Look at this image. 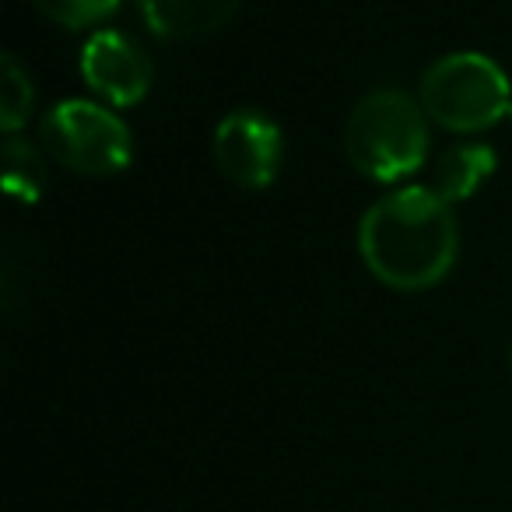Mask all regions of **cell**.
I'll list each match as a JSON object with an SVG mask.
<instances>
[{"label": "cell", "instance_id": "cell-3", "mask_svg": "<svg viewBox=\"0 0 512 512\" xmlns=\"http://www.w3.org/2000/svg\"><path fill=\"white\" fill-rule=\"evenodd\" d=\"M421 106L439 127L477 134L509 116L512 88L502 67L484 53H449L421 78Z\"/></svg>", "mask_w": 512, "mask_h": 512}, {"label": "cell", "instance_id": "cell-10", "mask_svg": "<svg viewBox=\"0 0 512 512\" xmlns=\"http://www.w3.org/2000/svg\"><path fill=\"white\" fill-rule=\"evenodd\" d=\"M32 102H36V92H32V78L22 67V60L15 53H4V95H0V127L8 134H18V130L29 123L32 116Z\"/></svg>", "mask_w": 512, "mask_h": 512}, {"label": "cell", "instance_id": "cell-5", "mask_svg": "<svg viewBox=\"0 0 512 512\" xmlns=\"http://www.w3.org/2000/svg\"><path fill=\"white\" fill-rule=\"evenodd\" d=\"M285 141L281 127L256 109L225 116L214 130V162L242 190H264L278 179Z\"/></svg>", "mask_w": 512, "mask_h": 512}, {"label": "cell", "instance_id": "cell-2", "mask_svg": "<svg viewBox=\"0 0 512 512\" xmlns=\"http://www.w3.org/2000/svg\"><path fill=\"white\" fill-rule=\"evenodd\" d=\"M344 151L355 172L376 183L418 172L428 155V113L400 88H376L348 116Z\"/></svg>", "mask_w": 512, "mask_h": 512}, {"label": "cell", "instance_id": "cell-12", "mask_svg": "<svg viewBox=\"0 0 512 512\" xmlns=\"http://www.w3.org/2000/svg\"><path fill=\"white\" fill-rule=\"evenodd\" d=\"M509 123H512V109H509Z\"/></svg>", "mask_w": 512, "mask_h": 512}, {"label": "cell", "instance_id": "cell-1", "mask_svg": "<svg viewBox=\"0 0 512 512\" xmlns=\"http://www.w3.org/2000/svg\"><path fill=\"white\" fill-rule=\"evenodd\" d=\"M460 232L453 204L432 186H404L379 197L358 225V253L383 285L397 292L432 288L453 271Z\"/></svg>", "mask_w": 512, "mask_h": 512}, {"label": "cell", "instance_id": "cell-4", "mask_svg": "<svg viewBox=\"0 0 512 512\" xmlns=\"http://www.w3.org/2000/svg\"><path fill=\"white\" fill-rule=\"evenodd\" d=\"M43 144L60 165L85 176H113L134 158L130 127L109 106L92 99H67L43 116Z\"/></svg>", "mask_w": 512, "mask_h": 512}, {"label": "cell", "instance_id": "cell-8", "mask_svg": "<svg viewBox=\"0 0 512 512\" xmlns=\"http://www.w3.org/2000/svg\"><path fill=\"white\" fill-rule=\"evenodd\" d=\"M495 151L488 144H456L435 162L432 172V190L439 193L446 204H460V200L474 197L491 176H495Z\"/></svg>", "mask_w": 512, "mask_h": 512}, {"label": "cell", "instance_id": "cell-9", "mask_svg": "<svg viewBox=\"0 0 512 512\" xmlns=\"http://www.w3.org/2000/svg\"><path fill=\"white\" fill-rule=\"evenodd\" d=\"M4 190L25 204H36L46 190V158L18 134H8L4 141Z\"/></svg>", "mask_w": 512, "mask_h": 512}, {"label": "cell", "instance_id": "cell-6", "mask_svg": "<svg viewBox=\"0 0 512 512\" xmlns=\"http://www.w3.org/2000/svg\"><path fill=\"white\" fill-rule=\"evenodd\" d=\"M81 78L106 106H137L151 88V60L130 36L99 29L81 50Z\"/></svg>", "mask_w": 512, "mask_h": 512}, {"label": "cell", "instance_id": "cell-7", "mask_svg": "<svg viewBox=\"0 0 512 512\" xmlns=\"http://www.w3.org/2000/svg\"><path fill=\"white\" fill-rule=\"evenodd\" d=\"M144 22L162 39H200L232 22L239 0H137Z\"/></svg>", "mask_w": 512, "mask_h": 512}, {"label": "cell", "instance_id": "cell-11", "mask_svg": "<svg viewBox=\"0 0 512 512\" xmlns=\"http://www.w3.org/2000/svg\"><path fill=\"white\" fill-rule=\"evenodd\" d=\"M50 22L64 25V29H85V25H99L120 8V0H32Z\"/></svg>", "mask_w": 512, "mask_h": 512}]
</instances>
